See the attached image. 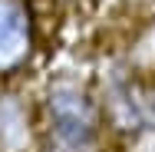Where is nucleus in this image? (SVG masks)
Returning <instances> with one entry per match:
<instances>
[{
    "label": "nucleus",
    "instance_id": "nucleus-2",
    "mask_svg": "<svg viewBox=\"0 0 155 152\" xmlns=\"http://www.w3.org/2000/svg\"><path fill=\"white\" fill-rule=\"evenodd\" d=\"M36 50V20L27 0H0V79L17 76Z\"/></svg>",
    "mask_w": 155,
    "mask_h": 152
},
{
    "label": "nucleus",
    "instance_id": "nucleus-1",
    "mask_svg": "<svg viewBox=\"0 0 155 152\" xmlns=\"http://www.w3.org/2000/svg\"><path fill=\"white\" fill-rule=\"evenodd\" d=\"M50 113V129L69 149L89 146L99 132V106L76 86H56L46 99Z\"/></svg>",
    "mask_w": 155,
    "mask_h": 152
},
{
    "label": "nucleus",
    "instance_id": "nucleus-3",
    "mask_svg": "<svg viewBox=\"0 0 155 152\" xmlns=\"http://www.w3.org/2000/svg\"><path fill=\"white\" fill-rule=\"evenodd\" d=\"M109 119L125 132H155V83H122L109 99Z\"/></svg>",
    "mask_w": 155,
    "mask_h": 152
}]
</instances>
